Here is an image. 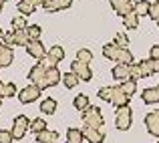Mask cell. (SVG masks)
I'll return each mask as SVG.
<instances>
[{
  "label": "cell",
  "mask_w": 159,
  "mask_h": 143,
  "mask_svg": "<svg viewBox=\"0 0 159 143\" xmlns=\"http://www.w3.org/2000/svg\"><path fill=\"white\" fill-rule=\"evenodd\" d=\"M109 4L119 16H127L129 12L135 10V2H131V0H109Z\"/></svg>",
  "instance_id": "cell-8"
},
{
  "label": "cell",
  "mask_w": 159,
  "mask_h": 143,
  "mask_svg": "<svg viewBox=\"0 0 159 143\" xmlns=\"http://www.w3.org/2000/svg\"><path fill=\"white\" fill-rule=\"evenodd\" d=\"M155 24H157V26H159V18H157V20H155Z\"/></svg>",
  "instance_id": "cell-45"
},
{
  "label": "cell",
  "mask_w": 159,
  "mask_h": 143,
  "mask_svg": "<svg viewBox=\"0 0 159 143\" xmlns=\"http://www.w3.org/2000/svg\"><path fill=\"white\" fill-rule=\"evenodd\" d=\"M131 79H133V81H137V79H143V77H141L139 65H131Z\"/></svg>",
  "instance_id": "cell-40"
},
{
  "label": "cell",
  "mask_w": 159,
  "mask_h": 143,
  "mask_svg": "<svg viewBox=\"0 0 159 143\" xmlns=\"http://www.w3.org/2000/svg\"><path fill=\"white\" fill-rule=\"evenodd\" d=\"M14 32V47H26L30 43V36H28V30L22 28V30H12Z\"/></svg>",
  "instance_id": "cell-18"
},
{
  "label": "cell",
  "mask_w": 159,
  "mask_h": 143,
  "mask_svg": "<svg viewBox=\"0 0 159 143\" xmlns=\"http://www.w3.org/2000/svg\"><path fill=\"white\" fill-rule=\"evenodd\" d=\"M73 105H75V109H77V111H81V113H83L87 107H89V97H87V95H79V97H75Z\"/></svg>",
  "instance_id": "cell-28"
},
{
  "label": "cell",
  "mask_w": 159,
  "mask_h": 143,
  "mask_svg": "<svg viewBox=\"0 0 159 143\" xmlns=\"http://www.w3.org/2000/svg\"><path fill=\"white\" fill-rule=\"evenodd\" d=\"M12 141H14V135H12V131L0 129V143H12Z\"/></svg>",
  "instance_id": "cell-36"
},
{
  "label": "cell",
  "mask_w": 159,
  "mask_h": 143,
  "mask_svg": "<svg viewBox=\"0 0 159 143\" xmlns=\"http://www.w3.org/2000/svg\"><path fill=\"white\" fill-rule=\"evenodd\" d=\"M2 36H4V32H2V28H0V40H2Z\"/></svg>",
  "instance_id": "cell-44"
},
{
  "label": "cell",
  "mask_w": 159,
  "mask_h": 143,
  "mask_svg": "<svg viewBox=\"0 0 159 143\" xmlns=\"http://www.w3.org/2000/svg\"><path fill=\"white\" fill-rule=\"evenodd\" d=\"M28 127H30V119H28L26 115H18L14 117V121H12V135H14V139H22L24 135H26Z\"/></svg>",
  "instance_id": "cell-5"
},
{
  "label": "cell",
  "mask_w": 159,
  "mask_h": 143,
  "mask_svg": "<svg viewBox=\"0 0 159 143\" xmlns=\"http://www.w3.org/2000/svg\"><path fill=\"white\" fill-rule=\"evenodd\" d=\"M66 143H83V131L77 127H70L66 131Z\"/></svg>",
  "instance_id": "cell-23"
},
{
  "label": "cell",
  "mask_w": 159,
  "mask_h": 143,
  "mask_svg": "<svg viewBox=\"0 0 159 143\" xmlns=\"http://www.w3.org/2000/svg\"><path fill=\"white\" fill-rule=\"evenodd\" d=\"M28 30V36H30V40H39L40 35H43V28L39 26V24H30V26H26Z\"/></svg>",
  "instance_id": "cell-32"
},
{
  "label": "cell",
  "mask_w": 159,
  "mask_h": 143,
  "mask_svg": "<svg viewBox=\"0 0 159 143\" xmlns=\"http://www.w3.org/2000/svg\"><path fill=\"white\" fill-rule=\"evenodd\" d=\"M121 89H123V93H125V95L133 97V95L137 93V81H133V79H127V81L121 83Z\"/></svg>",
  "instance_id": "cell-24"
},
{
  "label": "cell",
  "mask_w": 159,
  "mask_h": 143,
  "mask_svg": "<svg viewBox=\"0 0 159 143\" xmlns=\"http://www.w3.org/2000/svg\"><path fill=\"white\" fill-rule=\"evenodd\" d=\"M113 61L123 62V65H133V54H131V50H129V48L119 47V48H117V53H115V58H113Z\"/></svg>",
  "instance_id": "cell-17"
},
{
  "label": "cell",
  "mask_w": 159,
  "mask_h": 143,
  "mask_svg": "<svg viewBox=\"0 0 159 143\" xmlns=\"http://www.w3.org/2000/svg\"><path fill=\"white\" fill-rule=\"evenodd\" d=\"M24 48H26V53L30 54V57H34L36 61H40V58L47 54V50H44V44L40 43V40H30V43H28Z\"/></svg>",
  "instance_id": "cell-13"
},
{
  "label": "cell",
  "mask_w": 159,
  "mask_h": 143,
  "mask_svg": "<svg viewBox=\"0 0 159 143\" xmlns=\"http://www.w3.org/2000/svg\"><path fill=\"white\" fill-rule=\"evenodd\" d=\"M149 57H151V58H157V61H159V44L151 47V50H149Z\"/></svg>",
  "instance_id": "cell-41"
},
{
  "label": "cell",
  "mask_w": 159,
  "mask_h": 143,
  "mask_svg": "<svg viewBox=\"0 0 159 143\" xmlns=\"http://www.w3.org/2000/svg\"><path fill=\"white\" fill-rule=\"evenodd\" d=\"M40 111H43L44 115H52V113L57 111V101L51 99V97L43 99V101H40Z\"/></svg>",
  "instance_id": "cell-21"
},
{
  "label": "cell",
  "mask_w": 159,
  "mask_h": 143,
  "mask_svg": "<svg viewBox=\"0 0 159 143\" xmlns=\"http://www.w3.org/2000/svg\"><path fill=\"white\" fill-rule=\"evenodd\" d=\"M139 69H141V77H151L153 73H159V61L157 58H143L139 62Z\"/></svg>",
  "instance_id": "cell-9"
},
{
  "label": "cell",
  "mask_w": 159,
  "mask_h": 143,
  "mask_svg": "<svg viewBox=\"0 0 159 143\" xmlns=\"http://www.w3.org/2000/svg\"><path fill=\"white\" fill-rule=\"evenodd\" d=\"M83 139H87L89 143H103L105 141V133L101 129H95V127H85L83 125Z\"/></svg>",
  "instance_id": "cell-10"
},
{
  "label": "cell",
  "mask_w": 159,
  "mask_h": 143,
  "mask_svg": "<svg viewBox=\"0 0 159 143\" xmlns=\"http://www.w3.org/2000/svg\"><path fill=\"white\" fill-rule=\"evenodd\" d=\"M157 143H159V141H157Z\"/></svg>",
  "instance_id": "cell-51"
},
{
  "label": "cell",
  "mask_w": 159,
  "mask_h": 143,
  "mask_svg": "<svg viewBox=\"0 0 159 143\" xmlns=\"http://www.w3.org/2000/svg\"><path fill=\"white\" fill-rule=\"evenodd\" d=\"M28 81L32 83V85H36L39 89H47V69H44L40 62H36L34 67L30 69V73H28Z\"/></svg>",
  "instance_id": "cell-4"
},
{
  "label": "cell",
  "mask_w": 159,
  "mask_h": 143,
  "mask_svg": "<svg viewBox=\"0 0 159 143\" xmlns=\"http://www.w3.org/2000/svg\"><path fill=\"white\" fill-rule=\"evenodd\" d=\"M149 8H151V2H147V0H137L135 2V12L139 16H149Z\"/></svg>",
  "instance_id": "cell-26"
},
{
  "label": "cell",
  "mask_w": 159,
  "mask_h": 143,
  "mask_svg": "<svg viewBox=\"0 0 159 143\" xmlns=\"http://www.w3.org/2000/svg\"><path fill=\"white\" fill-rule=\"evenodd\" d=\"M131 119H133V113L129 105H123V107H117V115H115V125L119 131H127L131 127Z\"/></svg>",
  "instance_id": "cell-3"
},
{
  "label": "cell",
  "mask_w": 159,
  "mask_h": 143,
  "mask_svg": "<svg viewBox=\"0 0 159 143\" xmlns=\"http://www.w3.org/2000/svg\"><path fill=\"white\" fill-rule=\"evenodd\" d=\"M40 93H43V89H39L36 85H28L26 89H22L18 93V99H20V103L22 105H30V103H34V101H39L40 99Z\"/></svg>",
  "instance_id": "cell-7"
},
{
  "label": "cell",
  "mask_w": 159,
  "mask_h": 143,
  "mask_svg": "<svg viewBox=\"0 0 159 143\" xmlns=\"http://www.w3.org/2000/svg\"><path fill=\"white\" fill-rule=\"evenodd\" d=\"M113 77L117 79V81H127V79H131V65H123V62H117L115 67H113Z\"/></svg>",
  "instance_id": "cell-12"
},
{
  "label": "cell",
  "mask_w": 159,
  "mask_h": 143,
  "mask_svg": "<svg viewBox=\"0 0 159 143\" xmlns=\"http://www.w3.org/2000/svg\"><path fill=\"white\" fill-rule=\"evenodd\" d=\"M48 54H51V57H52L57 62H61L62 58H65V48H62V47H58V44H54V47H52L51 50H48Z\"/></svg>",
  "instance_id": "cell-31"
},
{
  "label": "cell",
  "mask_w": 159,
  "mask_h": 143,
  "mask_svg": "<svg viewBox=\"0 0 159 143\" xmlns=\"http://www.w3.org/2000/svg\"><path fill=\"white\" fill-rule=\"evenodd\" d=\"M62 85H65L66 89H75V87L79 85V77L75 73H65L62 75Z\"/></svg>",
  "instance_id": "cell-25"
},
{
  "label": "cell",
  "mask_w": 159,
  "mask_h": 143,
  "mask_svg": "<svg viewBox=\"0 0 159 143\" xmlns=\"http://www.w3.org/2000/svg\"><path fill=\"white\" fill-rule=\"evenodd\" d=\"M99 99L107 101V103L115 105V107H123V105H129V99H131V97L123 93L121 85H113V87H103V89H99Z\"/></svg>",
  "instance_id": "cell-1"
},
{
  "label": "cell",
  "mask_w": 159,
  "mask_h": 143,
  "mask_svg": "<svg viewBox=\"0 0 159 143\" xmlns=\"http://www.w3.org/2000/svg\"><path fill=\"white\" fill-rule=\"evenodd\" d=\"M57 139H58L57 131H48V129H44V131L36 133V141H39V143H54Z\"/></svg>",
  "instance_id": "cell-19"
},
{
  "label": "cell",
  "mask_w": 159,
  "mask_h": 143,
  "mask_svg": "<svg viewBox=\"0 0 159 143\" xmlns=\"http://www.w3.org/2000/svg\"><path fill=\"white\" fill-rule=\"evenodd\" d=\"M123 24L129 28V30L137 28V26H139V14H137L135 10H133V12H129L127 16H123Z\"/></svg>",
  "instance_id": "cell-22"
},
{
  "label": "cell",
  "mask_w": 159,
  "mask_h": 143,
  "mask_svg": "<svg viewBox=\"0 0 159 143\" xmlns=\"http://www.w3.org/2000/svg\"><path fill=\"white\" fill-rule=\"evenodd\" d=\"M77 61H81V62H91V61H93V53H91L89 48H79V50H77Z\"/></svg>",
  "instance_id": "cell-30"
},
{
  "label": "cell",
  "mask_w": 159,
  "mask_h": 143,
  "mask_svg": "<svg viewBox=\"0 0 159 143\" xmlns=\"http://www.w3.org/2000/svg\"><path fill=\"white\" fill-rule=\"evenodd\" d=\"M61 79H62V75H61V71L54 67V69H47V85L48 87H54V85H58L61 83Z\"/></svg>",
  "instance_id": "cell-20"
},
{
  "label": "cell",
  "mask_w": 159,
  "mask_h": 143,
  "mask_svg": "<svg viewBox=\"0 0 159 143\" xmlns=\"http://www.w3.org/2000/svg\"><path fill=\"white\" fill-rule=\"evenodd\" d=\"M28 129H30V131L36 135V133H40V131H44V129H47V121L40 119V117H36V119L30 121V127H28Z\"/></svg>",
  "instance_id": "cell-27"
},
{
  "label": "cell",
  "mask_w": 159,
  "mask_h": 143,
  "mask_svg": "<svg viewBox=\"0 0 159 143\" xmlns=\"http://www.w3.org/2000/svg\"><path fill=\"white\" fill-rule=\"evenodd\" d=\"M12 61H14V50H12V47H6L0 40V67H10Z\"/></svg>",
  "instance_id": "cell-14"
},
{
  "label": "cell",
  "mask_w": 159,
  "mask_h": 143,
  "mask_svg": "<svg viewBox=\"0 0 159 143\" xmlns=\"http://www.w3.org/2000/svg\"><path fill=\"white\" fill-rule=\"evenodd\" d=\"M2 6H4V2H2V0H0V12H2Z\"/></svg>",
  "instance_id": "cell-43"
},
{
  "label": "cell",
  "mask_w": 159,
  "mask_h": 143,
  "mask_svg": "<svg viewBox=\"0 0 159 143\" xmlns=\"http://www.w3.org/2000/svg\"><path fill=\"white\" fill-rule=\"evenodd\" d=\"M113 43L117 44V47H123V48H127V44H129V39H127V35L125 32H119V35L115 36V40Z\"/></svg>",
  "instance_id": "cell-35"
},
{
  "label": "cell",
  "mask_w": 159,
  "mask_h": 143,
  "mask_svg": "<svg viewBox=\"0 0 159 143\" xmlns=\"http://www.w3.org/2000/svg\"><path fill=\"white\" fill-rule=\"evenodd\" d=\"M0 107H2V97H0Z\"/></svg>",
  "instance_id": "cell-46"
},
{
  "label": "cell",
  "mask_w": 159,
  "mask_h": 143,
  "mask_svg": "<svg viewBox=\"0 0 159 143\" xmlns=\"http://www.w3.org/2000/svg\"><path fill=\"white\" fill-rule=\"evenodd\" d=\"M157 89H159V85H157Z\"/></svg>",
  "instance_id": "cell-49"
},
{
  "label": "cell",
  "mask_w": 159,
  "mask_h": 143,
  "mask_svg": "<svg viewBox=\"0 0 159 143\" xmlns=\"http://www.w3.org/2000/svg\"><path fill=\"white\" fill-rule=\"evenodd\" d=\"M145 127L153 137H159V111H151L145 115Z\"/></svg>",
  "instance_id": "cell-11"
},
{
  "label": "cell",
  "mask_w": 159,
  "mask_h": 143,
  "mask_svg": "<svg viewBox=\"0 0 159 143\" xmlns=\"http://www.w3.org/2000/svg\"><path fill=\"white\" fill-rule=\"evenodd\" d=\"M2 43L6 44V47H14V32H6V35L2 36Z\"/></svg>",
  "instance_id": "cell-39"
},
{
  "label": "cell",
  "mask_w": 159,
  "mask_h": 143,
  "mask_svg": "<svg viewBox=\"0 0 159 143\" xmlns=\"http://www.w3.org/2000/svg\"><path fill=\"white\" fill-rule=\"evenodd\" d=\"M131 2H137V0H131Z\"/></svg>",
  "instance_id": "cell-47"
},
{
  "label": "cell",
  "mask_w": 159,
  "mask_h": 143,
  "mask_svg": "<svg viewBox=\"0 0 159 143\" xmlns=\"http://www.w3.org/2000/svg\"><path fill=\"white\" fill-rule=\"evenodd\" d=\"M149 16H151L153 20H157V18H159V0L151 4V8H149Z\"/></svg>",
  "instance_id": "cell-38"
},
{
  "label": "cell",
  "mask_w": 159,
  "mask_h": 143,
  "mask_svg": "<svg viewBox=\"0 0 159 143\" xmlns=\"http://www.w3.org/2000/svg\"><path fill=\"white\" fill-rule=\"evenodd\" d=\"M2 2H6V0H2Z\"/></svg>",
  "instance_id": "cell-48"
},
{
  "label": "cell",
  "mask_w": 159,
  "mask_h": 143,
  "mask_svg": "<svg viewBox=\"0 0 159 143\" xmlns=\"http://www.w3.org/2000/svg\"><path fill=\"white\" fill-rule=\"evenodd\" d=\"M14 95H16V85H14V83H8V85H4L2 97H14Z\"/></svg>",
  "instance_id": "cell-37"
},
{
  "label": "cell",
  "mask_w": 159,
  "mask_h": 143,
  "mask_svg": "<svg viewBox=\"0 0 159 143\" xmlns=\"http://www.w3.org/2000/svg\"><path fill=\"white\" fill-rule=\"evenodd\" d=\"M0 69H2V67H0Z\"/></svg>",
  "instance_id": "cell-50"
},
{
  "label": "cell",
  "mask_w": 159,
  "mask_h": 143,
  "mask_svg": "<svg viewBox=\"0 0 159 143\" xmlns=\"http://www.w3.org/2000/svg\"><path fill=\"white\" fill-rule=\"evenodd\" d=\"M73 0H48L44 4V10L47 12H57V10H65V8H70Z\"/></svg>",
  "instance_id": "cell-16"
},
{
  "label": "cell",
  "mask_w": 159,
  "mask_h": 143,
  "mask_svg": "<svg viewBox=\"0 0 159 143\" xmlns=\"http://www.w3.org/2000/svg\"><path fill=\"white\" fill-rule=\"evenodd\" d=\"M2 93H4V83L0 81V97H2Z\"/></svg>",
  "instance_id": "cell-42"
},
{
  "label": "cell",
  "mask_w": 159,
  "mask_h": 143,
  "mask_svg": "<svg viewBox=\"0 0 159 143\" xmlns=\"http://www.w3.org/2000/svg\"><path fill=\"white\" fill-rule=\"evenodd\" d=\"M145 105H157L159 103V89L157 87H149V89H143V95H141Z\"/></svg>",
  "instance_id": "cell-15"
},
{
  "label": "cell",
  "mask_w": 159,
  "mask_h": 143,
  "mask_svg": "<svg viewBox=\"0 0 159 143\" xmlns=\"http://www.w3.org/2000/svg\"><path fill=\"white\" fill-rule=\"evenodd\" d=\"M70 73L77 75L79 81H91V79H93V71H91L89 62H81V61H77V58L70 62Z\"/></svg>",
  "instance_id": "cell-6"
},
{
  "label": "cell",
  "mask_w": 159,
  "mask_h": 143,
  "mask_svg": "<svg viewBox=\"0 0 159 143\" xmlns=\"http://www.w3.org/2000/svg\"><path fill=\"white\" fill-rule=\"evenodd\" d=\"M39 62H40V65H43V67H44V69H54V67H57V65H58V62H57V61H54V58H52V57H51V54H48V53H47V54H44V57H43V58H40V61H39Z\"/></svg>",
  "instance_id": "cell-33"
},
{
  "label": "cell",
  "mask_w": 159,
  "mask_h": 143,
  "mask_svg": "<svg viewBox=\"0 0 159 143\" xmlns=\"http://www.w3.org/2000/svg\"><path fill=\"white\" fill-rule=\"evenodd\" d=\"M16 8L20 10V14H22V16H28V14H32V12L36 10V6H32V4H28V2H24V0H20V2L16 4Z\"/></svg>",
  "instance_id": "cell-29"
},
{
  "label": "cell",
  "mask_w": 159,
  "mask_h": 143,
  "mask_svg": "<svg viewBox=\"0 0 159 143\" xmlns=\"http://www.w3.org/2000/svg\"><path fill=\"white\" fill-rule=\"evenodd\" d=\"M12 30H22V28H26V20H24V16H16V18H12Z\"/></svg>",
  "instance_id": "cell-34"
},
{
  "label": "cell",
  "mask_w": 159,
  "mask_h": 143,
  "mask_svg": "<svg viewBox=\"0 0 159 143\" xmlns=\"http://www.w3.org/2000/svg\"><path fill=\"white\" fill-rule=\"evenodd\" d=\"M81 121H83V125H85V127L101 129L103 127V113H101V109L95 107V105H89V107L83 111Z\"/></svg>",
  "instance_id": "cell-2"
}]
</instances>
